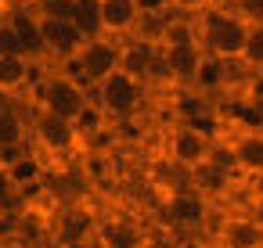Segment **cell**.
Returning a JSON list of instances; mask_svg holds the SVG:
<instances>
[{
    "label": "cell",
    "instance_id": "1",
    "mask_svg": "<svg viewBox=\"0 0 263 248\" xmlns=\"http://www.w3.org/2000/svg\"><path fill=\"white\" fill-rule=\"evenodd\" d=\"M249 26L252 22H245L231 4H216L202 18H195L202 51L213 54V58H220V61H231V65H241V51H245V40H249Z\"/></svg>",
    "mask_w": 263,
    "mask_h": 248
},
{
    "label": "cell",
    "instance_id": "21",
    "mask_svg": "<svg viewBox=\"0 0 263 248\" xmlns=\"http://www.w3.org/2000/svg\"><path fill=\"white\" fill-rule=\"evenodd\" d=\"M72 26H76L87 40L105 36V33H101V4H98V0H76V8H72Z\"/></svg>",
    "mask_w": 263,
    "mask_h": 248
},
{
    "label": "cell",
    "instance_id": "14",
    "mask_svg": "<svg viewBox=\"0 0 263 248\" xmlns=\"http://www.w3.org/2000/svg\"><path fill=\"white\" fill-rule=\"evenodd\" d=\"M227 148H231V158H234V173H241V180L263 173V133L256 126L238 130L227 140Z\"/></svg>",
    "mask_w": 263,
    "mask_h": 248
},
{
    "label": "cell",
    "instance_id": "2",
    "mask_svg": "<svg viewBox=\"0 0 263 248\" xmlns=\"http://www.w3.org/2000/svg\"><path fill=\"white\" fill-rule=\"evenodd\" d=\"M90 105H94L90 90H87L72 72H65V69L51 72V76L40 79V87H36V112H47V115H58V119L76 122Z\"/></svg>",
    "mask_w": 263,
    "mask_h": 248
},
{
    "label": "cell",
    "instance_id": "4",
    "mask_svg": "<svg viewBox=\"0 0 263 248\" xmlns=\"http://www.w3.org/2000/svg\"><path fill=\"white\" fill-rule=\"evenodd\" d=\"M119 47H123V40H108V36L87 40V47L80 51V58H76L65 72H72V76L94 94V87H101L108 76L119 72Z\"/></svg>",
    "mask_w": 263,
    "mask_h": 248
},
{
    "label": "cell",
    "instance_id": "23",
    "mask_svg": "<svg viewBox=\"0 0 263 248\" xmlns=\"http://www.w3.org/2000/svg\"><path fill=\"white\" fill-rule=\"evenodd\" d=\"M26 4H29L40 18H62V22H72L76 0H26Z\"/></svg>",
    "mask_w": 263,
    "mask_h": 248
},
{
    "label": "cell",
    "instance_id": "17",
    "mask_svg": "<svg viewBox=\"0 0 263 248\" xmlns=\"http://www.w3.org/2000/svg\"><path fill=\"white\" fill-rule=\"evenodd\" d=\"M187 187H195L198 194H205L213 201V198H223L234 187V173L223 169V166H216V162H205V166H198V169L187 173Z\"/></svg>",
    "mask_w": 263,
    "mask_h": 248
},
{
    "label": "cell",
    "instance_id": "8",
    "mask_svg": "<svg viewBox=\"0 0 263 248\" xmlns=\"http://www.w3.org/2000/svg\"><path fill=\"white\" fill-rule=\"evenodd\" d=\"M162 212H166V223L191 230V226H202V223H205V216H209V198L184 183V187H173V191L166 194Z\"/></svg>",
    "mask_w": 263,
    "mask_h": 248
},
{
    "label": "cell",
    "instance_id": "10",
    "mask_svg": "<svg viewBox=\"0 0 263 248\" xmlns=\"http://www.w3.org/2000/svg\"><path fill=\"white\" fill-rule=\"evenodd\" d=\"M220 248H263V223L252 212H227L216 226Z\"/></svg>",
    "mask_w": 263,
    "mask_h": 248
},
{
    "label": "cell",
    "instance_id": "11",
    "mask_svg": "<svg viewBox=\"0 0 263 248\" xmlns=\"http://www.w3.org/2000/svg\"><path fill=\"white\" fill-rule=\"evenodd\" d=\"M98 248H148V230L130 216H108L98 219Z\"/></svg>",
    "mask_w": 263,
    "mask_h": 248
},
{
    "label": "cell",
    "instance_id": "6",
    "mask_svg": "<svg viewBox=\"0 0 263 248\" xmlns=\"http://www.w3.org/2000/svg\"><path fill=\"white\" fill-rule=\"evenodd\" d=\"M40 36H44V58L58 61L62 69H69L87 47V36L72 22H62V18H40Z\"/></svg>",
    "mask_w": 263,
    "mask_h": 248
},
{
    "label": "cell",
    "instance_id": "9",
    "mask_svg": "<svg viewBox=\"0 0 263 248\" xmlns=\"http://www.w3.org/2000/svg\"><path fill=\"white\" fill-rule=\"evenodd\" d=\"M29 126H33V140H36L47 155H69V151L80 144V133H76V126H72L69 119L36 112Z\"/></svg>",
    "mask_w": 263,
    "mask_h": 248
},
{
    "label": "cell",
    "instance_id": "27",
    "mask_svg": "<svg viewBox=\"0 0 263 248\" xmlns=\"http://www.w3.org/2000/svg\"><path fill=\"white\" fill-rule=\"evenodd\" d=\"M241 187L249 191V205H263V173L245 176V180H241Z\"/></svg>",
    "mask_w": 263,
    "mask_h": 248
},
{
    "label": "cell",
    "instance_id": "13",
    "mask_svg": "<svg viewBox=\"0 0 263 248\" xmlns=\"http://www.w3.org/2000/svg\"><path fill=\"white\" fill-rule=\"evenodd\" d=\"M159 54H162V61H166L170 79L191 87V79H195V72H198L205 51H202L198 40H187V44H159Z\"/></svg>",
    "mask_w": 263,
    "mask_h": 248
},
{
    "label": "cell",
    "instance_id": "28",
    "mask_svg": "<svg viewBox=\"0 0 263 248\" xmlns=\"http://www.w3.org/2000/svg\"><path fill=\"white\" fill-rule=\"evenodd\" d=\"M11 191H15V187H11V180H8V169L0 166V205L8 201V194H11Z\"/></svg>",
    "mask_w": 263,
    "mask_h": 248
},
{
    "label": "cell",
    "instance_id": "20",
    "mask_svg": "<svg viewBox=\"0 0 263 248\" xmlns=\"http://www.w3.org/2000/svg\"><path fill=\"white\" fill-rule=\"evenodd\" d=\"M4 169H8V180H11L15 191H29V187L44 176V166H40V158H36L33 151L15 155L11 162H4Z\"/></svg>",
    "mask_w": 263,
    "mask_h": 248
},
{
    "label": "cell",
    "instance_id": "16",
    "mask_svg": "<svg viewBox=\"0 0 263 248\" xmlns=\"http://www.w3.org/2000/svg\"><path fill=\"white\" fill-rule=\"evenodd\" d=\"M155 58H159V44H155V40L130 36V40H123V47H119V72H126V76H134V79H141V83L148 87V76H152Z\"/></svg>",
    "mask_w": 263,
    "mask_h": 248
},
{
    "label": "cell",
    "instance_id": "12",
    "mask_svg": "<svg viewBox=\"0 0 263 248\" xmlns=\"http://www.w3.org/2000/svg\"><path fill=\"white\" fill-rule=\"evenodd\" d=\"M98 4H101V33L108 40L137 36V26H141L137 0H98Z\"/></svg>",
    "mask_w": 263,
    "mask_h": 248
},
{
    "label": "cell",
    "instance_id": "30",
    "mask_svg": "<svg viewBox=\"0 0 263 248\" xmlns=\"http://www.w3.org/2000/svg\"><path fill=\"white\" fill-rule=\"evenodd\" d=\"M4 22H8V4L0 0V26H4Z\"/></svg>",
    "mask_w": 263,
    "mask_h": 248
},
{
    "label": "cell",
    "instance_id": "19",
    "mask_svg": "<svg viewBox=\"0 0 263 248\" xmlns=\"http://www.w3.org/2000/svg\"><path fill=\"white\" fill-rule=\"evenodd\" d=\"M26 133H29V119L11 105H0V144H4V151H22Z\"/></svg>",
    "mask_w": 263,
    "mask_h": 248
},
{
    "label": "cell",
    "instance_id": "25",
    "mask_svg": "<svg viewBox=\"0 0 263 248\" xmlns=\"http://www.w3.org/2000/svg\"><path fill=\"white\" fill-rule=\"evenodd\" d=\"M15 54H22V44H18L15 29L4 22V26H0V58H15Z\"/></svg>",
    "mask_w": 263,
    "mask_h": 248
},
{
    "label": "cell",
    "instance_id": "29",
    "mask_svg": "<svg viewBox=\"0 0 263 248\" xmlns=\"http://www.w3.org/2000/svg\"><path fill=\"white\" fill-rule=\"evenodd\" d=\"M0 248H33V244L22 241V237H4V241H0Z\"/></svg>",
    "mask_w": 263,
    "mask_h": 248
},
{
    "label": "cell",
    "instance_id": "22",
    "mask_svg": "<svg viewBox=\"0 0 263 248\" xmlns=\"http://www.w3.org/2000/svg\"><path fill=\"white\" fill-rule=\"evenodd\" d=\"M241 69L249 76L263 72V22L249 26V40H245V51H241Z\"/></svg>",
    "mask_w": 263,
    "mask_h": 248
},
{
    "label": "cell",
    "instance_id": "24",
    "mask_svg": "<svg viewBox=\"0 0 263 248\" xmlns=\"http://www.w3.org/2000/svg\"><path fill=\"white\" fill-rule=\"evenodd\" d=\"M209 8H216V0H170V11L180 18H202Z\"/></svg>",
    "mask_w": 263,
    "mask_h": 248
},
{
    "label": "cell",
    "instance_id": "5",
    "mask_svg": "<svg viewBox=\"0 0 263 248\" xmlns=\"http://www.w3.org/2000/svg\"><path fill=\"white\" fill-rule=\"evenodd\" d=\"M213 144H216V137L205 133V130H198V126H191V122H177V126L166 133V155H170V162L180 166L184 173L205 166L209 155H213Z\"/></svg>",
    "mask_w": 263,
    "mask_h": 248
},
{
    "label": "cell",
    "instance_id": "7",
    "mask_svg": "<svg viewBox=\"0 0 263 248\" xmlns=\"http://www.w3.org/2000/svg\"><path fill=\"white\" fill-rule=\"evenodd\" d=\"M51 234H54L58 248H87V244H94V237H98V216H94L87 205H65V209L54 216Z\"/></svg>",
    "mask_w": 263,
    "mask_h": 248
},
{
    "label": "cell",
    "instance_id": "26",
    "mask_svg": "<svg viewBox=\"0 0 263 248\" xmlns=\"http://www.w3.org/2000/svg\"><path fill=\"white\" fill-rule=\"evenodd\" d=\"M245 22H263V0H234L231 4Z\"/></svg>",
    "mask_w": 263,
    "mask_h": 248
},
{
    "label": "cell",
    "instance_id": "3",
    "mask_svg": "<svg viewBox=\"0 0 263 248\" xmlns=\"http://www.w3.org/2000/svg\"><path fill=\"white\" fill-rule=\"evenodd\" d=\"M144 94H148V87L141 79H134L126 72H116L101 87H94V105L101 108V115L108 122H126V119H134L141 112Z\"/></svg>",
    "mask_w": 263,
    "mask_h": 248
},
{
    "label": "cell",
    "instance_id": "18",
    "mask_svg": "<svg viewBox=\"0 0 263 248\" xmlns=\"http://www.w3.org/2000/svg\"><path fill=\"white\" fill-rule=\"evenodd\" d=\"M33 58H26V54H15V58H0V97H15V94H22L29 83H36L33 79Z\"/></svg>",
    "mask_w": 263,
    "mask_h": 248
},
{
    "label": "cell",
    "instance_id": "15",
    "mask_svg": "<svg viewBox=\"0 0 263 248\" xmlns=\"http://www.w3.org/2000/svg\"><path fill=\"white\" fill-rule=\"evenodd\" d=\"M8 26L15 29V36H18V44H22V54L26 58H44V36H40V18H36V11L26 4H8Z\"/></svg>",
    "mask_w": 263,
    "mask_h": 248
},
{
    "label": "cell",
    "instance_id": "31",
    "mask_svg": "<svg viewBox=\"0 0 263 248\" xmlns=\"http://www.w3.org/2000/svg\"><path fill=\"white\" fill-rule=\"evenodd\" d=\"M0 162H4V144H0Z\"/></svg>",
    "mask_w": 263,
    "mask_h": 248
}]
</instances>
